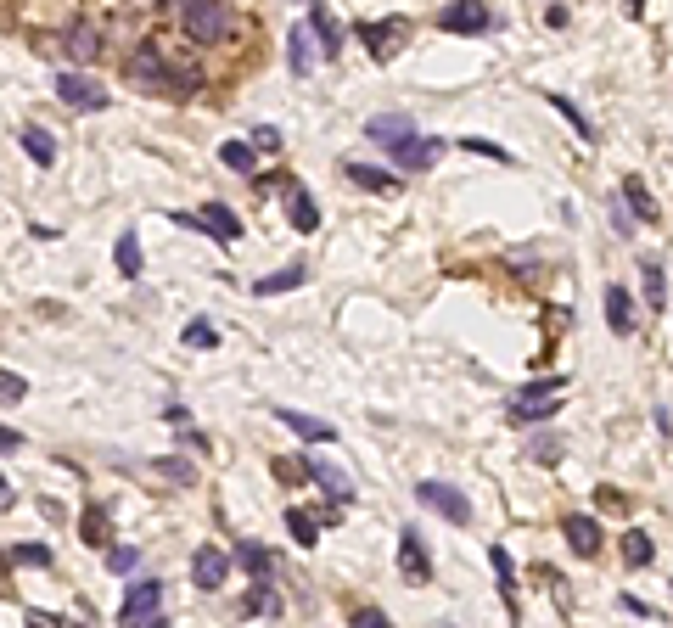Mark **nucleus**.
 <instances>
[{
  "label": "nucleus",
  "mask_w": 673,
  "mask_h": 628,
  "mask_svg": "<svg viewBox=\"0 0 673 628\" xmlns=\"http://www.w3.org/2000/svg\"><path fill=\"white\" fill-rule=\"evenodd\" d=\"M561 393H567V382H561V376H545V382H528L522 387V393H516L511 399V421L516 427H528V421H545V415H556L561 410Z\"/></svg>",
  "instance_id": "nucleus-1"
},
{
  "label": "nucleus",
  "mask_w": 673,
  "mask_h": 628,
  "mask_svg": "<svg viewBox=\"0 0 673 628\" xmlns=\"http://www.w3.org/2000/svg\"><path fill=\"white\" fill-rule=\"evenodd\" d=\"M180 23H186L191 40L214 45V40L230 34V6L225 0H186V6H180Z\"/></svg>",
  "instance_id": "nucleus-2"
},
{
  "label": "nucleus",
  "mask_w": 673,
  "mask_h": 628,
  "mask_svg": "<svg viewBox=\"0 0 673 628\" xmlns=\"http://www.w3.org/2000/svg\"><path fill=\"white\" fill-rule=\"evenodd\" d=\"M57 101L68 107V113H107V85H96L90 73H62L57 79Z\"/></svg>",
  "instance_id": "nucleus-3"
},
{
  "label": "nucleus",
  "mask_w": 673,
  "mask_h": 628,
  "mask_svg": "<svg viewBox=\"0 0 673 628\" xmlns=\"http://www.w3.org/2000/svg\"><path fill=\"white\" fill-rule=\"evenodd\" d=\"M118 623H163V578H135L118 606Z\"/></svg>",
  "instance_id": "nucleus-4"
},
{
  "label": "nucleus",
  "mask_w": 673,
  "mask_h": 628,
  "mask_svg": "<svg viewBox=\"0 0 673 628\" xmlns=\"http://www.w3.org/2000/svg\"><path fill=\"white\" fill-rule=\"evenodd\" d=\"M124 79L135 90H163V85H174V68L158 57V45H135L124 62Z\"/></svg>",
  "instance_id": "nucleus-5"
},
{
  "label": "nucleus",
  "mask_w": 673,
  "mask_h": 628,
  "mask_svg": "<svg viewBox=\"0 0 673 628\" xmlns=\"http://www.w3.org/2000/svg\"><path fill=\"white\" fill-rule=\"evenodd\" d=\"M174 225L186 230H208V236H219V242H242V219L230 214L225 202H202V214H169Z\"/></svg>",
  "instance_id": "nucleus-6"
},
{
  "label": "nucleus",
  "mask_w": 673,
  "mask_h": 628,
  "mask_svg": "<svg viewBox=\"0 0 673 628\" xmlns=\"http://www.w3.org/2000/svg\"><path fill=\"white\" fill-rule=\"evenodd\" d=\"M416 500L427 505V511H438L444 522H455V528L472 522V500H466L460 488H449V483H416Z\"/></svg>",
  "instance_id": "nucleus-7"
},
{
  "label": "nucleus",
  "mask_w": 673,
  "mask_h": 628,
  "mask_svg": "<svg viewBox=\"0 0 673 628\" xmlns=\"http://www.w3.org/2000/svg\"><path fill=\"white\" fill-rule=\"evenodd\" d=\"M320 57H326V45H320V29H315V23H298V29L287 34V68L298 73V79H309Z\"/></svg>",
  "instance_id": "nucleus-8"
},
{
  "label": "nucleus",
  "mask_w": 673,
  "mask_h": 628,
  "mask_svg": "<svg viewBox=\"0 0 673 628\" xmlns=\"http://www.w3.org/2000/svg\"><path fill=\"white\" fill-rule=\"evenodd\" d=\"M494 17H488V6L483 0H449L444 12H438V29H449V34H483Z\"/></svg>",
  "instance_id": "nucleus-9"
},
{
  "label": "nucleus",
  "mask_w": 673,
  "mask_h": 628,
  "mask_svg": "<svg viewBox=\"0 0 673 628\" xmlns=\"http://www.w3.org/2000/svg\"><path fill=\"white\" fill-rule=\"evenodd\" d=\"M404 17H387V23H359V40H365V51H371L376 62H387L393 51H399V40H404Z\"/></svg>",
  "instance_id": "nucleus-10"
},
{
  "label": "nucleus",
  "mask_w": 673,
  "mask_h": 628,
  "mask_svg": "<svg viewBox=\"0 0 673 628\" xmlns=\"http://www.w3.org/2000/svg\"><path fill=\"white\" fill-rule=\"evenodd\" d=\"M365 135H371V141L382 146V152H399V146L410 141V135H416V124H410L404 113H376L371 124H365Z\"/></svg>",
  "instance_id": "nucleus-11"
},
{
  "label": "nucleus",
  "mask_w": 673,
  "mask_h": 628,
  "mask_svg": "<svg viewBox=\"0 0 673 628\" xmlns=\"http://www.w3.org/2000/svg\"><path fill=\"white\" fill-rule=\"evenodd\" d=\"M399 572L410 578V584H427V578H432L427 544H421V533H416V528H404V533H399Z\"/></svg>",
  "instance_id": "nucleus-12"
},
{
  "label": "nucleus",
  "mask_w": 673,
  "mask_h": 628,
  "mask_svg": "<svg viewBox=\"0 0 673 628\" xmlns=\"http://www.w3.org/2000/svg\"><path fill=\"white\" fill-rule=\"evenodd\" d=\"M225 572H230V556L214 550V544H202L197 556H191V578H197V589H208V595L225 584Z\"/></svg>",
  "instance_id": "nucleus-13"
},
{
  "label": "nucleus",
  "mask_w": 673,
  "mask_h": 628,
  "mask_svg": "<svg viewBox=\"0 0 673 628\" xmlns=\"http://www.w3.org/2000/svg\"><path fill=\"white\" fill-rule=\"evenodd\" d=\"M393 157H399L404 174H421V169H432V163L444 157V141H432V135H410V141H404Z\"/></svg>",
  "instance_id": "nucleus-14"
},
{
  "label": "nucleus",
  "mask_w": 673,
  "mask_h": 628,
  "mask_svg": "<svg viewBox=\"0 0 673 628\" xmlns=\"http://www.w3.org/2000/svg\"><path fill=\"white\" fill-rule=\"evenodd\" d=\"M275 421H281V427H292L303 443H331V438H337V427H331V421H315V415L287 410V404H275Z\"/></svg>",
  "instance_id": "nucleus-15"
},
{
  "label": "nucleus",
  "mask_w": 673,
  "mask_h": 628,
  "mask_svg": "<svg viewBox=\"0 0 673 628\" xmlns=\"http://www.w3.org/2000/svg\"><path fill=\"white\" fill-rule=\"evenodd\" d=\"M561 533H567V544H573V556H595L601 550V522L584 511H573L567 522H561Z\"/></svg>",
  "instance_id": "nucleus-16"
},
{
  "label": "nucleus",
  "mask_w": 673,
  "mask_h": 628,
  "mask_svg": "<svg viewBox=\"0 0 673 628\" xmlns=\"http://www.w3.org/2000/svg\"><path fill=\"white\" fill-rule=\"evenodd\" d=\"M303 281H309V264H303V258H292L287 270L258 275V281H253V292H258V298H275V292H292V286H303Z\"/></svg>",
  "instance_id": "nucleus-17"
},
{
  "label": "nucleus",
  "mask_w": 673,
  "mask_h": 628,
  "mask_svg": "<svg viewBox=\"0 0 673 628\" xmlns=\"http://www.w3.org/2000/svg\"><path fill=\"white\" fill-rule=\"evenodd\" d=\"M68 57L73 62H96L101 57V29H96V23H85V17L68 23Z\"/></svg>",
  "instance_id": "nucleus-18"
},
{
  "label": "nucleus",
  "mask_w": 673,
  "mask_h": 628,
  "mask_svg": "<svg viewBox=\"0 0 673 628\" xmlns=\"http://www.w3.org/2000/svg\"><path fill=\"white\" fill-rule=\"evenodd\" d=\"M287 219L303 230V236H309V230H320V208H315V197H309L303 186H292V180H287Z\"/></svg>",
  "instance_id": "nucleus-19"
},
{
  "label": "nucleus",
  "mask_w": 673,
  "mask_h": 628,
  "mask_svg": "<svg viewBox=\"0 0 673 628\" xmlns=\"http://www.w3.org/2000/svg\"><path fill=\"white\" fill-rule=\"evenodd\" d=\"M17 146H23V152L40 163V169H51V163H57V141H51L40 124H23V129H17Z\"/></svg>",
  "instance_id": "nucleus-20"
},
{
  "label": "nucleus",
  "mask_w": 673,
  "mask_h": 628,
  "mask_svg": "<svg viewBox=\"0 0 673 628\" xmlns=\"http://www.w3.org/2000/svg\"><path fill=\"white\" fill-rule=\"evenodd\" d=\"M309 477H315V483L326 488V494H331L337 505H348V500H354V483H348V477H343L337 466H331V460H309Z\"/></svg>",
  "instance_id": "nucleus-21"
},
{
  "label": "nucleus",
  "mask_w": 673,
  "mask_h": 628,
  "mask_svg": "<svg viewBox=\"0 0 673 628\" xmlns=\"http://www.w3.org/2000/svg\"><path fill=\"white\" fill-rule=\"evenodd\" d=\"M606 326H612L617 337H629L634 331V303H629L623 286H606Z\"/></svg>",
  "instance_id": "nucleus-22"
},
{
  "label": "nucleus",
  "mask_w": 673,
  "mask_h": 628,
  "mask_svg": "<svg viewBox=\"0 0 673 628\" xmlns=\"http://www.w3.org/2000/svg\"><path fill=\"white\" fill-rule=\"evenodd\" d=\"M343 174L359 191H399V174H382V169H371V163H348Z\"/></svg>",
  "instance_id": "nucleus-23"
},
{
  "label": "nucleus",
  "mask_w": 673,
  "mask_h": 628,
  "mask_svg": "<svg viewBox=\"0 0 673 628\" xmlns=\"http://www.w3.org/2000/svg\"><path fill=\"white\" fill-rule=\"evenodd\" d=\"M309 6H315V12H309V23L320 29V45H326V57H337V51H343V29H337V17H331L320 0H309Z\"/></svg>",
  "instance_id": "nucleus-24"
},
{
  "label": "nucleus",
  "mask_w": 673,
  "mask_h": 628,
  "mask_svg": "<svg viewBox=\"0 0 673 628\" xmlns=\"http://www.w3.org/2000/svg\"><path fill=\"white\" fill-rule=\"evenodd\" d=\"M242 617H281V600H275L270 578H258V589L242 600Z\"/></svg>",
  "instance_id": "nucleus-25"
},
{
  "label": "nucleus",
  "mask_w": 673,
  "mask_h": 628,
  "mask_svg": "<svg viewBox=\"0 0 673 628\" xmlns=\"http://www.w3.org/2000/svg\"><path fill=\"white\" fill-rule=\"evenodd\" d=\"M320 528H326L320 516H309V511H287V533L303 544V550H315V544H320Z\"/></svg>",
  "instance_id": "nucleus-26"
},
{
  "label": "nucleus",
  "mask_w": 673,
  "mask_h": 628,
  "mask_svg": "<svg viewBox=\"0 0 673 628\" xmlns=\"http://www.w3.org/2000/svg\"><path fill=\"white\" fill-rule=\"evenodd\" d=\"M113 258H118V275H124V281H135V275H141V236H135V230H124Z\"/></svg>",
  "instance_id": "nucleus-27"
},
{
  "label": "nucleus",
  "mask_w": 673,
  "mask_h": 628,
  "mask_svg": "<svg viewBox=\"0 0 673 628\" xmlns=\"http://www.w3.org/2000/svg\"><path fill=\"white\" fill-rule=\"evenodd\" d=\"M219 163H225V169H236V174H253L258 169V152L247 141H225V146H219Z\"/></svg>",
  "instance_id": "nucleus-28"
},
{
  "label": "nucleus",
  "mask_w": 673,
  "mask_h": 628,
  "mask_svg": "<svg viewBox=\"0 0 673 628\" xmlns=\"http://www.w3.org/2000/svg\"><path fill=\"white\" fill-rule=\"evenodd\" d=\"M640 281H645V303H651V309H662V303H668V275H662L657 258H651V264H640Z\"/></svg>",
  "instance_id": "nucleus-29"
},
{
  "label": "nucleus",
  "mask_w": 673,
  "mask_h": 628,
  "mask_svg": "<svg viewBox=\"0 0 673 628\" xmlns=\"http://www.w3.org/2000/svg\"><path fill=\"white\" fill-rule=\"evenodd\" d=\"M236 561H242L253 578H270V572H275V556L264 550V544H236Z\"/></svg>",
  "instance_id": "nucleus-30"
},
{
  "label": "nucleus",
  "mask_w": 673,
  "mask_h": 628,
  "mask_svg": "<svg viewBox=\"0 0 673 628\" xmlns=\"http://www.w3.org/2000/svg\"><path fill=\"white\" fill-rule=\"evenodd\" d=\"M623 197H629V208H634V219H657V202H651V191L640 186V180H623Z\"/></svg>",
  "instance_id": "nucleus-31"
},
{
  "label": "nucleus",
  "mask_w": 673,
  "mask_h": 628,
  "mask_svg": "<svg viewBox=\"0 0 673 628\" xmlns=\"http://www.w3.org/2000/svg\"><path fill=\"white\" fill-rule=\"evenodd\" d=\"M79 539H85V544H107V539H113V533H107V511H101V505H90V511H85Z\"/></svg>",
  "instance_id": "nucleus-32"
},
{
  "label": "nucleus",
  "mask_w": 673,
  "mask_h": 628,
  "mask_svg": "<svg viewBox=\"0 0 673 628\" xmlns=\"http://www.w3.org/2000/svg\"><path fill=\"white\" fill-rule=\"evenodd\" d=\"M623 561H629V567H645V561H651V539H645V533H623Z\"/></svg>",
  "instance_id": "nucleus-33"
},
{
  "label": "nucleus",
  "mask_w": 673,
  "mask_h": 628,
  "mask_svg": "<svg viewBox=\"0 0 673 628\" xmlns=\"http://www.w3.org/2000/svg\"><path fill=\"white\" fill-rule=\"evenodd\" d=\"M550 107H556V113H561V118H567V124H573V129H578V135H584V141H589V135H595V129H589V118H584V113H578V107H573V101H567V96H550Z\"/></svg>",
  "instance_id": "nucleus-34"
},
{
  "label": "nucleus",
  "mask_w": 673,
  "mask_h": 628,
  "mask_svg": "<svg viewBox=\"0 0 673 628\" xmlns=\"http://www.w3.org/2000/svg\"><path fill=\"white\" fill-rule=\"evenodd\" d=\"M528 455H533V460H545V466H556V460H561V438H556V432H539Z\"/></svg>",
  "instance_id": "nucleus-35"
},
{
  "label": "nucleus",
  "mask_w": 673,
  "mask_h": 628,
  "mask_svg": "<svg viewBox=\"0 0 673 628\" xmlns=\"http://www.w3.org/2000/svg\"><path fill=\"white\" fill-rule=\"evenodd\" d=\"M12 561L17 567H51V550H45V544H17Z\"/></svg>",
  "instance_id": "nucleus-36"
},
{
  "label": "nucleus",
  "mask_w": 673,
  "mask_h": 628,
  "mask_svg": "<svg viewBox=\"0 0 673 628\" xmlns=\"http://www.w3.org/2000/svg\"><path fill=\"white\" fill-rule=\"evenodd\" d=\"M180 337H186V343H191V348H214V343H219V331H214V326H208V320H191V326H186V331H180Z\"/></svg>",
  "instance_id": "nucleus-37"
},
{
  "label": "nucleus",
  "mask_w": 673,
  "mask_h": 628,
  "mask_svg": "<svg viewBox=\"0 0 673 628\" xmlns=\"http://www.w3.org/2000/svg\"><path fill=\"white\" fill-rule=\"evenodd\" d=\"M634 225H640V219H634L629 197H617V202H612V230H617V236H634Z\"/></svg>",
  "instance_id": "nucleus-38"
},
{
  "label": "nucleus",
  "mask_w": 673,
  "mask_h": 628,
  "mask_svg": "<svg viewBox=\"0 0 673 628\" xmlns=\"http://www.w3.org/2000/svg\"><path fill=\"white\" fill-rule=\"evenodd\" d=\"M23 393H29V387H23V376L0 371V404H23Z\"/></svg>",
  "instance_id": "nucleus-39"
},
{
  "label": "nucleus",
  "mask_w": 673,
  "mask_h": 628,
  "mask_svg": "<svg viewBox=\"0 0 673 628\" xmlns=\"http://www.w3.org/2000/svg\"><path fill=\"white\" fill-rule=\"evenodd\" d=\"M488 561H494V572H500V589H505V600H511V556H505V550H488Z\"/></svg>",
  "instance_id": "nucleus-40"
},
{
  "label": "nucleus",
  "mask_w": 673,
  "mask_h": 628,
  "mask_svg": "<svg viewBox=\"0 0 673 628\" xmlns=\"http://www.w3.org/2000/svg\"><path fill=\"white\" fill-rule=\"evenodd\" d=\"M158 477H174V483H191L197 471H191L186 460H158Z\"/></svg>",
  "instance_id": "nucleus-41"
},
{
  "label": "nucleus",
  "mask_w": 673,
  "mask_h": 628,
  "mask_svg": "<svg viewBox=\"0 0 673 628\" xmlns=\"http://www.w3.org/2000/svg\"><path fill=\"white\" fill-rule=\"evenodd\" d=\"M135 561H141V556H135L129 544H118V550H107V567H113V572H129V567H135Z\"/></svg>",
  "instance_id": "nucleus-42"
},
{
  "label": "nucleus",
  "mask_w": 673,
  "mask_h": 628,
  "mask_svg": "<svg viewBox=\"0 0 673 628\" xmlns=\"http://www.w3.org/2000/svg\"><path fill=\"white\" fill-rule=\"evenodd\" d=\"M275 477H281V483H298V477H309V466H298V460H275Z\"/></svg>",
  "instance_id": "nucleus-43"
},
{
  "label": "nucleus",
  "mask_w": 673,
  "mask_h": 628,
  "mask_svg": "<svg viewBox=\"0 0 673 628\" xmlns=\"http://www.w3.org/2000/svg\"><path fill=\"white\" fill-rule=\"evenodd\" d=\"M354 628H387V612H376V606H365V612H354Z\"/></svg>",
  "instance_id": "nucleus-44"
},
{
  "label": "nucleus",
  "mask_w": 673,
  "mask_h": 628,
  "mask_svg": "<svg viewBox=\"0 0 673 628\" xmlns=\"http://www.w3.org/2000/svg\"><path fill=\"white\" fill-rule=\"evenodd\" d=\"M253 146H264V152H275V146H281V129H270V124H264V129H253Z\"/></svg>",
  "instance_id": "nucleus-45"
},
{
  "label": "nucleus",
  "mask_w": 673,
  "mask_h": 628,
  "mask_svg": "<svg viewBox=\"0 0 673 628\" xmlns=\"http://www.w3.org/2000/svg\"><path fill=\"white\" fill-rule=\"evenodd\" d=\"M17 449H23V432L6 427V432H0V455H17Z\"/></svg>",
  "instance_id": "nucleus-46"
},
{
  "label": "nucleus",
  "mask_w": 673,
  "mask_h": 628,
  "mask_svg": "<svg viewBox=\"0 0 673 628\" xmlns=\"http://www.w3.org/2000/svg\"><path fill=\"white\" fill-rule=\"evenodd\" d=\"M152 6H186V0H152Z\"/></svg>",
  "instance_id": "nucleus-47"
},
{
  "label": "nucleus",
  "mask_w": 673,
  "mask_h": 628,
  "mask_svg": "<svg viewBox=\"0 0 673 628\" xmlns=\"http://www.w3.org/2000/svg\"><path fill=\"white\" fill-rule=\"evenodd\" d=\"M640 6H645V0H629V12H640Z\"/></svg>",
  "instance_id": "nucleus-48"
}]
</instances>
